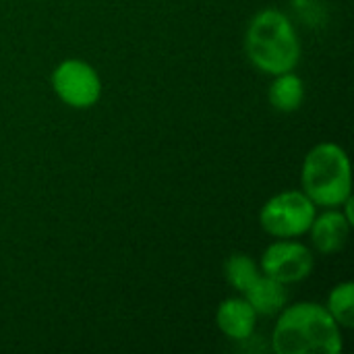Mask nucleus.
I'll return each instance as SVG.
<instances>
[{"instance_id": "f257e3e1", "label": "nucleus", "mask_w": 354, "mask_h": 354, "mask_svg": "<svg viewBox=\"0 0 354 354\" xmlns=\"http://www.w3.org/2000/svg\"><path fill=\"white\" fill-rule=\"evenodd\" d=\"M272 348L278 354H336L342 351V332L324 305L295 303L278 313Z\"/></svg>"}, {"instance_id": "f03ea898", "label": "nucleus", "mask_w": 354, "mask_h": 354, "mask_svg": "<svg viewBox=\"0 0 354 354\" xmlns=\"http://www.w3.org/2000/svg\"><path fill=\"white\" fill-rule=\"evenodd\" d=\"M245 50L249 62L272 77L295 71L301 60L299 33L278 8H263L253 15L245 31Z\"/></svg>"}, {"instance_id": "7ed1b4c3", "label": "nucleus", "mask_w": 354, "mask_h": 354, "mask_svg": "<svg viewBox=\"0 0 354 354\" xmlns=\"http://www.w3.org/2000/svg\"><path fill=\"white\" fill-rule=\"evenodd\" d=\"M303 193L317 207H342L353 197L351 160L338 143H317L303 162L301 170Z\"/></svg>"}, {"instance_id": "20e7f679", "label": "nucleus", "mask_w": 354, "mask_h": 354, "mask_svg": "<svg viewBox=\"0 0 354 354\" xmlns=\"http://www.w3.org/2000/svg\"><path fill=\"white\" fill-rule=\"evenodd\" d=\"M317 205L299 189L282 191L270 197L261 212L259 224L274 239H299L309 232Z\"/></svg>"}, {"instance_id": "39448f33", "label": "nucleus", "mask_w": 354, "mask_h": 354, "mask_svg": "<svg viewBox=\"0 0 354 354\" xmlns=\"http://www.w3.org/2000/svg\"><path fill=\"white\" fill-rule=\"evenodd\" d=\"M52 89L62 104L75 110H87L102 97V79L89 62L68 58L54 68Z\"/></svg>"}, {"instance_id": "423d86ee", "label": "nucleus", "mask_w": 354, "mask_h": 354, "mask_svg": "<svg viewBox=\"0 0 354 354\" xmlns=\"http://www.w3.org/2000/svg\"><path fill=\"white\" fill-rule=\"evenodd\" d=\"M313 268H315V257L311 249L295 239H278L263 251L259 261V270L266 276L286 286L309 278Z\"/></svg>"}, {"instance_id": "0eeeda50", "label": "nucleus", "mask_w": 354, "mask_h": 354, "mask_svg": "<svg viewBox=\"0 0 354 354\" xmlns=\"http://www.w3.org/2000/svg\"><path fill=\"white\" fill-rule=\"evenodd\" d=\"M351 228L353 224L348 222V218L344 216L340 207H326V212L315 214L311 228H309L313 247L322 255L340 253L348 241Z\"/></svg>"}, {"instance_id": "6e6552de", "label": "nucleus", "mask_w": 354, "mask_h": 354, "mask_svg": "<svg viewBox=\"0 0 354 354\" xmlns=\"http://www.w3.org/2000/svg\"><path fill=\"white\" fill-rule=\"evenodd\" d=\"M255 324H257V313L241 295L222 301L216 311L218 330L226 338L236 340V342L249 340L255 332Z\"/></svg>"}, {"instance_id": "1a4fd4ad", "label": "nucleus", "mask_w": 354, "mask_h": 354, "mask_svg": "<svg viewBox=\"0 0 354 354\" xmlns=\"http://www.w3.org/2000/svg\"><path fill=\"white\" fill-rule=\"evenodd\" d=\"M241 297L253 307L257 315H278L288 305V290L286 284L266 276L259 272L249 286L241 292Z\"/></svg>"}, {"instance_id": "9d476101", "label": "nucleus", "mask_w": 354, "mask_h": 354, "mask_svg": "<svg viewBox=\"0 0 354 354\" xmlns=\"http://www.w3.org/2000/svg\"><path fill=\"white\" fill-rule=\"evenodd\" d=\"M268 100H270L272 108H276L278 112H286V114L297 112L305 100L303 79L295 71L274 75V81L268 91Z\"/></svg>"}, {"instance_id": "9b49d317", "label": "nucleus", "mask_w": 354, "mask_h": 354, "mask_svg": "<svg viewBox=\"0 0 354 354\" xmlns=\"http://www.w3.org/2000/svg\"><path fill=\"white\" fill-rule=\"evenodd\" d=\"M328 313L334 317V322L340 328H353L354 326V284L353 282H340L336 284L326 303Z\"/></svg>"}, {"instance_id": "f8f14e48", "label": "nucleus", "mask_w": 354, "mask_h": 354, "mask_svg": "<svg viewBox=\"0 0 354 354\" xmlns=\"http://www.w3.org/2000/svg\"><path fill=\"white\" fill-rule=\"evenodd\" d=\"M259 263H255L253 257H249L247 253H232L226 263H224V274H226V280L228 284L241 295L249 282L259 274Z\"/></svg>"}]
</instances>
